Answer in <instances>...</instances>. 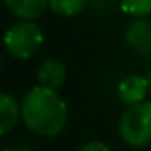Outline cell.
I'll return each mask as SVG.
<instances>
[{"label": "cell", "instance_id": "1", "mask_svg": "<svg viewBox=\"0 0 151 151\" xmlns=\"http://www.w3.org/2000/svg\"><path fill=\"white\" fill-rule=\"evenodd\" d=\"M22 119L34 133L53 137L68 121V107L55 89L36 86L22 100Z\"/></svg>", "mask_w": 151, "mask_h": 151}, {"label": "cell", "instance_id": "2", "mask_svg": "<svg viewBox=\"0 0 151 151\" xmlns=\"http://www.w3.org/2000/svg\"><path fill=\"white\" fill-rule=\"evenodd\" d=\"M119 135L132 147H144L151 142V101L130 105L119 119Z\"/></svg>", "mask_w": 151, "mask_h": 151}, {"label": "cell", "instance_id": "3", "mask_svg": "<svg viewBox=\"0 0 151 151\" xmlns=\"http://www.w3.org/2000/svg\"><path fill=\"white\" fill-rule=\"evenodd\" d=\"M4 45H6V50L13 57L29 59L43 45V32L30 20H23V22L7 29L6 37H4Z\"/></svg>", "mask_w": 151, "mask_h": 151}, {"label": "cell", "instance_id": "4", "mask_svg": "<svg viewBox=\"0 0 151 151\" xmlns=\"http://www.w3.org/2000/svg\"><path fill=\"white\" fill-rule=\"evenodd\" d=\"M124 39L132 50L144 57H151V22L146 18H135L126 32Z\"/></svg>", "mask_w": 151, "mask_h": 151}, {"label": "cell", "instance_id": "5", "mask_svg": "<svg viewBox=\"0 0 151 151\" xmlns=\"http://www.w3.org/2000/svg\"><path fill=\"white\" fill-rule=\"evenodd\" d=\"M147 91H149L147 77H142V75H128L117 86V94L121 101H124L128 107L142 103L146 100Z\"/></svg>", "mask_w": 151, "mask_h": 151}, {"label": "cell", "instance_id": "6", "mask_svg": "<svg viewBox=\"0 0 151 151\" xmlns=\"http://www.w3.org/2000/svg\"><path fill=\"white\" fill-rule=\"evenodd\" d=\"M37 80H39V86H45V87L57 91L66 80L64 64L57 59H46L37 69Z\"/></svg>", "mask_w": 151, "mask_h": 151}, {"label": "cell", "instance_id": "7", "mask_svg": "<svg viewBox=\"0 0 151 151\" xmlns=\"http://www.w3.org/2000/svg\"><path fill=\"white\" fill-rule=\"evenodd\" d=\"M6 6L11 14L22 20H36L45 14L50 0H6Z\"/></svg>", "mask_w": 151, "mask_h": 151}, {"label": "cell", "instance_id": "8", "mask_svg": "<svg viewBox=\"0 0 151 151\" xmlns=\"http://www.w3.org/2000/svg\"><path fill=\"white\" fill-rule=\"evenodd\" d=\"M22 117V105L16 103V100L4 93L0 94V133L7 135L20 121Z\"/></svg>", "mask_w": 151, "mask_h": 151}, {"label": "cell", "instance_id": "9", "mask_svg": "<svg viewBox=\"0 0 151 151\" xmlns=\"http://www.w3.org/2000/svg\"><path fill=\"white\" fill-rule=\"evenodd\" d=\"M84 7L86 0H50V9L60 16H77Z\"/></svg>", "mask_w": 151, "mask_h": 151}, {"label": "cell", "instance_id": "10", "mask_svg": "<svg viewBox=\"0 0 151 151\" xmlns=\"http://www.w3.org/2000/svg\"><path fill=\"white\" fill-rule=\"evenodd\" d=\"M121 9L135 18H146L151 14V0H119Z\"/></svg>", "mask_w": 151, "mask_h": 151}, {"label": "cell", "instance_id": "11", "mask_svg": "<svg viewBox=\"0 0 151 151\" xmlns=\"http://www.w3.org/2000/svg\"><path fill=\"white\" fill-rule=\"evenodd\" d=\"M78 151H110V149H109V146H107L105 142H101V140H91V142L84 144Z\"/></svg>", "mask_w": 151, "mask_h": 151}, {"label": "cell", "instance_id": "12", "mask_svg": "<svg viewBox=\"0 0 151 151\" xmlns=\"http://www.w3.org/2000/svg\"><path fill=\"white\" fill-rule=\"evenodd\" d=\"M4 151H32V149L27 146H11V147H6Z\"/></svg>", "mask_w": 151, "mask_h": 151}, {"label": "cell", "instance_id": "13", "mask_svg": "<svg viewBox=\"0 0 151 151\" xmlns=\"http://www.w3.org/2000/svg\"><path fill=\"white\" fill-rule=\"evenodd\" d=\"M147 84H149V93H151V73L147 75Z\"/></svg>", "mask_w": 151, "mask_h": 151}]
</instances>
